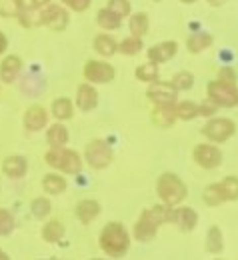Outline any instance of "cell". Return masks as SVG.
<instances>
[{"label": "cell", "mask_w": 238, "mask_h": 260, "mask_svg": "<svg viewBox=\"0 0 238 260\" xmlns=\"http://www.w3.org/2000/svg\"><path fill=\"white\" fill-rule=\"evenodd\" d=\"M6 48H8V38H6V34L0 30V54H4Z\"/></svg>", "instance_id": "cell-44"}, {"label": "cell", "mask_w": 238, "mask_h": 260, "mask_svg": "<svg viewBox=\"0 0 238 260\" xmlns=\"http://www.w3.org/2000/svg\"><path fill=\"white\" fill-rule=\"evenodd\" d=\"M12 230H14V216L8 210L0 208V236H8Z\"/></svg>", "instance_id": "cell-39"}, {"label": "cell", "mask_w": 238, "mask_h": 260, "mask_svg": "<svg viewBox=\"0 0 238 260\" xmlns=\"http://www.w3.org/2000/svg\"><path fill=\"white\" fill-rule=\"evenodd\" d=\"M202 200H204V204H208V206H218V204L226 202L218 184H208L202 192Z\"/></svg>", "instance_id": "cell-36"}, {"label": "cell", "mask_w": 238, "mask_h": 260, "mask_svg": "<svg viewBox=\"0 0 238 260\" xmlns=\"http://www.w3.org/2000/svg\"><path fill=\"white\" fill-rule=\"evenodd\" d=\"M68 182L66 178H64V174H60V172H48V174H44V178H42V188H44V192L50 196H58L62 194L64 190H66Z\"/></svg>", "instance_id": "cell-22"}, {"label": "cell", "mask_w": 238, "mask_h": 260, "mask_svg": "<svg viewBox=\"0 0 238 260\" xmlns=\"http://www.w3.org/2000/svg\"><path fill=\"white\" fill-rule=\"evenodd\" d=\"M16 18H18V24H20V26H24V28L38 26V10L32 8L30 4H26V6L20 10V14H18Z\"/></svg>", "instance_id": "cell-35"}, {"label": "cell", "mask_w": 238, "mask_h": 260, "mask_svg": "<svg viewBox=\"0 0 238 260\" xmlns=\"http://www.w3.org/2000/svg\"><path fill=\"white\" fill-rule=\"evenodd\" d=\"M142 48H144V42H142V38H138V36H126V38H122L120 42H118V52L120 54H124V56H136V54H140L142 52Z\"/></svg>", "instance_id": "cell-28"}, {"label": "cell", "mask_w": 238, "mask_h": 260, "mask_svg": "<svg viewBox=\"0 0 238 260\" xmlns=\"http://www.w3.org/2000/svg\"><path fill=\"white\" fill-rule=\"evenodd\" d=\"M68 140H70V134L62 122H54L46 128V142L50 148H66Z\"/></svg>", "instance_id": "cell-20"}, {"label": "cell", "mask_w": 238, "mask_h": 260, "mask_svg": "<svg viewBox=\"0 0 238 260\" xmlns=\"http://www.w3.org/2000/svg\"><path fill=\"white\" fill-rule=\"evenodd\" d=\"M222 248H224V238H222L220 228L210 226L208 234H206V250L212 254H218V252H222Z\"/></svg>", "instance_id": "cell-31"}, {"label": "cell", "mask_w": 238, "mask_h": 260, "mask_svg": "<svg viewBox=\"0 0 238 260\" xmlns=\"http://www.w3.org/2000/svg\"><path fill=\"white\" fill-rule=\"evenodd\" d=\"M96 24L100 26L102 30L112 32V30H118L122 26V18L118 14H114L112 10H108V8H100L96 12Z\"/></svg>", "instance_id": "cell-24"}, {"label": "cell", "mask_w": 238, "mask_h": 260, "mask_svg": "<svg viewBox=\"0 0 238 260\" xmlns=\"http://www.w3.org/2000/svg\"><path fill=\"white\" fill-rule=\"evenodd\" d=\"M176 116H178V120H184V122L194 120L198 116V104L192 102V100H180V102H176Z\"/></svg>", "instance_id": "cell-29"}, {"label": "cell", "mask_w": 238, "mask_h": 260, "mask_svg": "<svg viewBox=\"0 0 238 260\" xmlns=\"http://www.w3.org/2000/svg\"><path fill=\"white\" fill-rule=\"evenodd\" d=\"M44 160L46 164L54 170V172H60V174H80L82 170V156L72 150V148H50L46 154H44Z\"/></svg>", "instance_id": "cell-4"}, {"label": "cell", "mask_w": 238, "mask_h": 260, "mask_svg": "<svg viewBox=\"0 0 238 260\" xmlns=\"http://www.w3.org/2000/svg\"><path fill=\"white\" fill-rule=\"evenodd\" d=\"M106 8L108 10H112L114 14H118L120 18H126V16H130V0H108L106 2Z\"/></svg>", "instance_id": "cell-38"}, {"label": "cell", "mask_w": 238, "mask_h": 260, "mask_svg": "<svg viewBox=\"0 0 238 260\" xmlns=\"http://www.w3.org/2000/svg\"><path fill=\"white\" fill-rule=\"evenodd\" d=\"M180 2H182V4H194L196 0H180Z\"/></svg>", "instance_id": "cell-47"}, {"label": "cell", "mask_w": 238, "mask_h": 260, "mask_svg": "<svg viewBox=\"0 0 238 260\" xmlns=\"http://www.w3.org/2000/svg\"><path fill=\"white\" fill-rule=\"evenodd\" d=\"M30 210H32L34 218L44 220V218H48V214L52 212V202H50L46 196H38V198H34V200H32Z\"/></svg>", "instance_id": "cell-32"}, {"label": "cell", "mask_w": 238, "mask_h": 260, "mask_svg": "<svg viewBox=\"0 0 238 260\" xmlns=\"http://www.w3.org/2000/svg\"><path fill=\"white\" fill-rule=\"evenodd\" d=\"M82 74H84L86 82H90V84H108V82L114 80L116 70H114V66L110 64V62H106V60L92 58V60H88L84 64Z\"/></svg>", "instance_id": "cell-9"}, {"label": "cell", "mask_w": 238, "mask_h": 260, "mask_svg": "<svg viewBox=\"0 0 238 260\" xmlns=\"http://www.w3.org/2000/svg\"><path fill=\"white\" fill-rule=\"evenodd\" d=\"M212 42H214V38L208 32H194L186 38V48H188V52L198 54V52L206 50L208 46H212Z\"/></svg>", "instance_id": "cell-26"}, {"label": "cell", "mask_w": 238, "mask_h": 260, "mask_svg": "<svg viewBox=\"0 0 238 260\" xmlns=\"http://www.w3.org/2000/svg\"><path fill=\"white\" fill-rule=\"evenodd\" d=\"M128 28H130V34H132V36H138V38L146 36L148 28H150V16H148L146 12H134V14H130V18H128Z\"/></svg>", "instance_id": "cell-25"}, {"label": "cell", "mask_w": 238, "mask_h": 260, "mask_svg": "<svg viewBox=\"0 0 238 260\" xmlns=\"http://www.w3.org/2000/svg\"><path fill=\"white\" fill-rule=\"evenodd\" d=\"M92 260H100V258H92Z\"/></svg>", "instance_id": "cell-48"}, {"label": "cell", "mask_w": 238, "mask_h": 260, "mask_svg": "<svg viewBox=\"0 0 238 260\" xmlns=\"http://www.w3.org/2000/svg\"><path fill=\"white\" fill-rule=\"evenodd\" d=\"M224 200H238V176H226L218 182Z\"/></svg>", "instance_id": "cell-33"}, {"label": "cell", "mask_w": 238, "mask_h": 260, "mask_svg": "<svg viewBox=\"0 0 238 260\" xmlns=\"http://www.w3.org/2000/svg\"><path fill=\"white\" fill-rule=\"evenodd\" d=\"M2 172L12 178V180H18V178H24L26 172H28V160L20 154H12V156H6L4 162H2Z\"/></svg>", "instance_id": "cell-17"}, {"label": "cell", "mask_w": 238, "mask_h": 260, "mask_svg": "<svg viewBox=\"0 0 238 260\" xmlns=\"http://www.w3.org/2000/svg\"><path fill=\"white\" fill-rule=\"evenodd\" d=\"M172 86L180 92V90H190L192 88V84H194V76H192V72H188V70H180V72H176L174 76H172Z\"/></svg>", "instance_id": "cell-34"}, {"label": "cell", "mask_w": 238, "mask_h": 260, "mask_svg": "<svg viewBox=\"0 0 238 260\" xmlns=\"http://www.w3.org/2000/svg\"><path fill=\"white\" fill-rule=\"evenodd\" d=\"M210 6H222V4H226V0H206Z\"/></svg>", "instance_id": "cell-45"}, {"label": "cell", "mask_w": 238, "mask_h": 260, "mask_svg": "<svg viewBox=\"0 0 238 260\" xmlns=\"http://www.w3.org/2000/svg\"><path fill=\"white\" fill-rule=\"evenodd\" d=\"M208 100H212L218 108H234L238 106V88L236 84L222 82V80H212L206 86Z\"/></svg>", "instance_id": "cell-6"}, {"label": "cell", "mask_w": 238, "mask_h": 260, "mask_svg": "<svg viewBox=\"0 0 238 260\" xmlns=\"http://www.w3.org/2000/svg\"><path fill=\"white\" fill-rule=\"evenodd\" d=\"M70 24V10L64 4H48L38 10V26H46L54 32L64 30Z\"/></svg>", "instance_id": "cell-7"}, {"label": "cell", "mask_w": 238, "mask_h": 260, "mask_svg": "<svg viewBox=\"0 0 238 260\" xmlns=\"http://www.w3.org/2000/svg\"><path fill=\"white\" fill-rule=\"evenodd\" d=\"M22 72V58L18 54H6L0 62V82L12 84Z\"/></svg>", "instance_id": "cell-15"}, {"label": "cell", "mask_w": 238, "mask_h": 260, "mask_svg": "<svg viewBox=\"0 0 238 260\" xmlns=\"http://www.w3.org/2000/svg\"><path fill=\"white\" fill-rule=\"evenodd\" d=\"M98 246L110 258H122L130 248V234L122 222H108L98 236Z\"/></svg>", "instance_id": "cell-1"}, {"label": "cell", "mask_w": 238, "mask_h": 260, "mask_svg": "<svg viewBox=\"0 0 238 260\" xmlns=\"http://www.w3.org/2000/svg\"><path fill=\"white\" fill-rule=\"evenodd\" d=\"M168 222L176 224L182 230H192V228L196 226V222H198V214L190 206H174V208H170Z\"/></svg>", "instance_id": "cell-16"}, {"label": "cell", "mask_w": 238, "mask_h": 260, "mask_svg": "<svg viewBox=\"0 0 238 260\" xmlns=\"http://www.w3.org/2000/svg\"><path fill=\"white\" fill-rule=\"evenodd\" d=\"M48 4H52V0H30V6L36 8V10H42V8L48 6Z\"/></svg>", "instance_id": "cell-43"}, {"label": "cell", "mask_w": 238, "mask_h": 260, "mask_svg": "<svg viewBox=\"0 0 238 260\" xmlns=\"http://www.w3.org/2000/svg\"><path fill=\"white\" fill-rule=\"evenodd\" d=\"M48 118H50L48 110L42 104H30L24 110L22 122H24V128L28 132H40V130L48 128Z\"/></svg>", "instance_id": "cell-12"}, {"label": "cell", "mask_w": 238, "mask_h": 260, "mask_svg": "<svg viewBox=\"0 0 238 260\" xmlns=\"http://www.w3.org/2000/svg\"><path fill=\"white\" fill-rule=\"evenodd\" d=\"M60 2L66 6L68 10H72V12H84L92 4V0H60Z\"/></svg>", "instance_id": "cell-40"}, {"label": "cell", "mask_w": 238, "mask_h": 260, "mask_svg": "<svg viewBox=\"0 0 238 260\" xmlns=\"http://www.w3.org/2000/svg\"><path fill=\"white\" fill-rule=\"evenodd\" d=\"M50 114L58 120V122H64V120H70L74 116V102L66 96H60L56 100H52L50 104Z\"/></svg>", "instance_id": "cell-23"}, {"label": "cell", "mask_w": 238, "mask_h": 260, "mask_svg": "<svg viewBox=\"0 0 238 260\" xmlns=\"http://www.w3.org/2000/svg\"><path fill=\"white\" fill-rule=\"evenodd\" d=\"M218 80H222V82H230V84H236V72H234V68H230V66L220 68V72H218Z\"/></svg>", "instance_id": "cell-41"}, {"label": "cell", "mask_w": 238, "mask_h": 260, "mask_svg": "<svg viewBox=\"0 0 238 260\" xmlns=\"http://www.w3.org/2000/svg\"><path fill=\"white\" fill-rule=\"evenodd\" d=\"M156 194L162 200V204L174 208V206H180L182 200L188 196V188H186V184L182 182V178L178 174L164 172L156 180Z\"/></svg>", "instance_id": "cell-3"}, {"label": "cell", "mask_w": 238, "mask_h": 260, "mask_svg": "<svg viewBox=\"0 0 238 260\" xmlns=\"http://www.w3.org/2000/svg\"><path fill=\"white\" fill-rule=\"evenodd\" d=\"M102 212V206L98 200L94 198H84L76 204V216L82 224H90L94 218H98V214Z\"/></svg>", "instance_id": "cell-18"}, {"label": "cell", "mask_w": 238, "mask_h": 260, "mask_svg": "<svg viewBox=\"0 0 238 260\" xmlns=\"http://www.w3.org/2000/svg\"><path fill=\"white\" fill-rule=\"evenodd\" d=\"M24 6V0H0V16H18Z\"/></svg>", "instance_id": "cell-37"}, {"label": "cell", "mask_w": 238, "mask_h": 260, "mask_svg": "<svg viewBox=\"0 0 238 260\" xmlns=\"http://www.w3.org/2000/svg\"><path fill=\"white\" fill-rule=\"evenodd\" d=\"M170 220V206L166 204H156L148 210H142V214L138 216L134 224V238L138 242H150L156 232L158 226L168 222Z\"/></svg>", "instance_id": "cell-2"}, {"label": "cell", "mask_w": 238, "mask_h": 260, "mask_svg": "<svg viewBox=\"0 0 238 260\" xmlns=\"http://www.w3.org/2000/svg\"><path fill=\"white\" fill-rule=\"evenodd\" d=\"M134 76H136V80H140V82L152 84V82H156V80H158V66L152 64V62L138 64V66H136Z\"/></svg>", "instance_id": "cell-30"}, {"label": "cell", "mask_w": 238, "mask_h": 260, "mask_svg": "<svg viewBox=\"0 0 238 260\" xmlns=\"http://www.w3.org/2000/svg\"><path fill=\"white\" fill-rule=\"evenodd\" d=\"M234 132H236V124L230 118H210L202 126V134L212 144L226 142L228 138L234 136Z\"/></svg>", "instance_id": "cell-8"}, {"label": "cell", "mask_w": 238, "mask_h": 260, "mask_svg": "<svg viewBox=\"0 0 238 260\" xmlns=\"http://www.w3.org/2000/svg\"><path fill=\"white\" fill-rule=\"evenodd\" d=\"M74 104L78 110L82 112H90L98 106V90L94 88V84L90 82H84L76 88V98H74Z\"/></svg>", "instance_id": "cell-14"}, {"label": "cell", "mask_w": 238, "mask_h": 260, "mask_svg": "<svg viewBox=\"0 0 238 260\" xmlns=\"http://www.w3.org/2000/svg\"><path fill=\"white\" fill-rule=\"evenodd\" d=\"M150 118H152V122H154L156 126H160V128H170V126L178 120V116H176V104H172V106H154Z\"/></svg>", "instance_id": "cell-21"}, {"label": "cell", "mask_w": 238, "mask_h": 260, "mask_svg": "<svg viewBox=\"0 0 238 260\" xmlns=\"http://www.w3.org/2000/svg\"><path fill=\"white\" fill-rule=\"evenodd\" d=\"M216 104L212 100H204L202 104H198V116H214L216 114Z\"/></svg>", "instance_id": "cell-42"}, {"label": "cell", "mask_w": 238, "mask_h": 260, "mask_svg": "<svg viewBox=\"0 0 238 260\" xmlns=\"http://www.w3.org/2000/svg\"><path fill=\"white\" fill-rule=\"evenodd\" d=\"M64 232L66 230H64V224L60 220H48L42 228V238L46 242H50V244H56V242H60L64 238Z\"/></svg>", "instance_id": "cell-27"}, {"label": "cell", "mask_w": 238, "mask_h": 260, "mask_svg": "<svg viewBox=\"0 0 238 260\" xmlns=\"http://www.w3.org/2000/svg\"><path fill=\"white\" fill-rule=\"evenodd\" d=\"M146 98L154 106H172L178 102V90L172 86V82H152L146 88Z\"/></svg>", "instance_id": "cell-10"}, {"label": "cell", "mask_w": 238, "mask_h": 260, "mask_svg": "<svg viewBox=\"0 0 238 260\" xmlns=\"http://www.w3.org/2000/svg\"><path fill=\"white\" fill-rule=\"evenodd\" d=\"M114 158V152H112V146L102 140V138H94L90 140L86 146H84V160L90 168L94 170H104L108 168L110 162Z\"/></svg>", "instance_id": "cell-5"}, {"label": "cell", "mask_w": 238, "mask_h": 260, "mask_svg": "<svg viewBox=\"0 0 238 260\" xmlns=\"http://www.w3.org/2000/svg\"><path fill=\"white\" fill-rule=\"evenodd\" d=\"M0 260H10V258H8V256H6V252H4L2 248H0Z\"/></svg>", "instance_id": "cell-46"}, {"label": "cell", "mask_w": 238, "mask_h": 260, "mask_svg": "<svg viewBox=\"0 0 238 260\" xmlns=\"http://www.w3.org/2000/svg\"><path fill=\"white\" fill-rule=\"evenodd\" d=\"M176 52H178V42L176 40H164V42H158V44L150 46L146 56H148V62L158 66L172 60Z\"/></svg>", "instance_id": "cell-13"}, {"label": "cell", "mask_w": 238, "mask_h": 260, "mask_svg": "<svg viewBox=\"0 0 238 260\" xmlns=\"http://www.w3.org/2000/svg\"><path fill=\"white\" fill-rule=\"evenodd\" d=\"M192 158H194V162L198 164L200 168L212 170V168H218L222 164V152L212 142H200V144L194 146Z\"/></svg>", "instance_id": "cell-11"}, {"label": "cell", "mask_w": 238, "mask_h": 260, "mask_svg": "<svg viewBox=\"0 0 238 260\" xmlns=\"http://www.w3.org/2000/svg\"><path fill=\"white\" fill-rule=\"evenodd\" d=\"M92 48H94L96 54H100L102 60H104V58H110V56H114V54L118 52V42H116V38H114L112 34L100 32L94 36Z\"/></svg>", "instance_id": "cell-19"}]
</instances>
